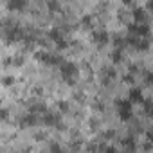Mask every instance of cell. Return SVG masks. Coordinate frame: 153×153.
<instances>
[{
  "instance_id": "cell-8",
  "label": "cell",
  "mask_w": 153,
  "mask_h": 153,
  "mask_svg": "<svg viewBox=\"0 0 153 153\" xmlns=\"http://www.w3.org/2000/svg\"><path fill=\"white\" fill-rule=\"evenodd\" d=\"M146 81H148L149 85H153V74H148V76H146Z\"/></svg>"
},
{
  "instance_id": "cell-2",
  "label": "cell",
  "mask_w": 153,
  "mask_h": 153,
  "mask_svg": "<svg viewBox=\"0 0 153 153\" xmlns=\"http://www.w3.org/2000/svg\"><path fill=\"white\" fill-rule=\"evenodd\" d=\"M117 108H119V115L123 121H128L131 117V101L130 99H121L117 101Z\"/></svg>"
},
{
  "instance_id": "cell-7",
  "label": "cell",
  "mask_w": 153,
  "mask_h": 153,
  "mask_svg": "<svg viewBox=\"0 0 153 153\" xmlns=\"http://www.w3.org/2000/svg\"><path fill=\"white\" fill-rule=\"evenodd\" d=\"M52 153H63V149H61L59 146H56V144H54V146H52Z\"/></svg>"
},
{
  "instance_id": "cell-3",
  "label": "cell",
  "mask_w": 153,
  "mask_h": 153,
  "mask_svg": "<svg viewBox=\"0 0 153 153\" xmlns=\"http://www.w3.org/2000/svg\"><path fill=\"white\" fill-rule=\"evenodd\" d=\"M130 101L131 103H144V97H142L140 88H137V87L130 88Z\"/></svg>"
},
{
  "instance_id": "cell-6",
  "label": "cell",
  "mask_w": 153,
  "mask_h": 153,
  "mask_svg": "<svg viewBox=\"0 0 153 153\" xmlns=\"http://www.w3.org/2000/svg\"><path fill=\"white\" fill-rule=\"evenodd\" d=\"M105 153H119L114 146H106V149H105Z\"/></svg>"
},
{
  "instance_id": "cell-5",
  "label": "cell",
  "mask_w": 153,
  "mask_h": 153,
  "mask_svg": "<svg viewBox=\"0 0 153 153\" xmlns=\"http://www.w3.org/2000/svg\"><path fill=\"white\" fill-rule=\"evenodd\" d=\"M133 18H135V24H142V22L146 20V11L140 9V7H137V9L133 11Z\"/></svg>"
},
{
  "instance_id": "cell-1",
  "label": "cell",
  "mask_w": 153,
  "mask_h": 153,
  "mask_svg": "<svg viewBox=\"0 0 153 153\" xmlns=\"http://www.w3.org/2000/svg\"><path fill=\"white\" fill-rule=\"evenodd\" d=\"M59 70H61V76H63V78H65L67 81H72V79H74V76L78 74V67H76L74 63H70V61L61 63Z\"/></svg>"
},
{
  "instance_id": "cell-4",
  "label": "cell",
  "mask_w": 153,
  "mask_h": 153,
  "mask_svg": "<svg viewBox=\"0 0 153 153\" xmlns=\"http://www.w3.org/2000/svg\"><path fill=\"white\" fill-rule=\"evenodd\" d=\"M94 38H96V42H99V43H106L108 42V33L106 31H99V29H96L94 31Z\"/></svg>"
}]
</instances>
